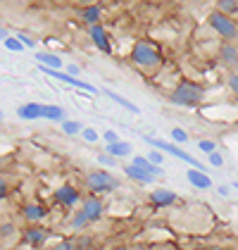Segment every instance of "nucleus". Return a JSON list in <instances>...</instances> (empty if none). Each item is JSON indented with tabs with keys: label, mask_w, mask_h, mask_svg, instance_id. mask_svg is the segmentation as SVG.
Wrapping results in <instances>:
<instances>
[{
	"label": "nucleus",
	"mask_w": 238,
	"mask_h": 250,
	"mask_svg": "<svg viewBox=\"0 0 238 250\" xmlns=\"http://www.w3.org/2000/svg\"><path fill=\"white\" fill-rule=\"evenodd\" d=\"M198 148H200V150H202V153H207V155L217 153V143H215V141H210V138H207V141L202 138V141H200V143H198Z\"/></svg>",
	"instance_id": "25"
},
{
	"label": "nucleus",
	"mask_w": 238,
	"mask_h": 250,
	"mask_svg": "<svg viewBox=\"0 0 238 250\" xmlns=\"http://www.w3.org/2000/svg\"><path fill=\"white\" fill-rule=\"evenodd\" d=\"M131 150H134V146L129 141H119V143L107 146V155H112V157H126V155H131Z\"/></svg>",
	"instance_id": "18"
},
{
	"label": "nucleus",
	"mask_w": 238,
	"mask_h": 250,
	"mask_svg": "<svg viewBox=\"0 0 238 250\" xmlns=\"http://www.w3.org/2000/svg\"><path fill=\"white\" fill-rule=\"evenodd\" d=\"M98 165H102V167H115L117 165V157H112V155H98Z\"/></svg>",
	"instance_id": "29"
},
{
	"label": "nucleus",
	"mask_w": 238,
	"mask_h": 250,
	"mask_svg": "<svg viewBox=\"0 0 238 250\" xmlns=\"http://www.w3.org/2000/svg\"><path fill=\"white\" fill-rule=\"evenodd\" d=\"M36 60L43 67H50V69H62V58L53 55V53H36Z\"/></svg>",
	"instance_id": "19"
},
{
	"label": "nucleus",
	"mask_w": 238,
	"mask_h": 250,
	"mask_svg": "<svg viewBox=\"0 0 238 250\" xmlns=\"http://www.w3.org/2000/svg\"><path fill=\"white\" fill-rule=\"evenodd\" d=\"M81 210H83V214H86L91 222H98L100 217H102V212H105V205H102V200H100L98 195H88V198L83 200Z\"/></svg>",
	"instance_id": "10"
},
{
	"label": "nucleus",
	"mask_w": 238,
	"mask_h": 250,
	"mask_svg": "<svg viewBox=\"0 0 238 250\" xmlns=\"http://www.w3.org/2000/svg\"><path fill=\"white\" fill-rule=\"evenodd\" d=\"M10 231H12V224H2V233H5V236H7Z\"/></svg>",
	"instance_id": "38"
},
{
	"label": "nucleus",
	"mask_w": 238,
	"mask_h": 250,
	"mask_svg": "<svg viewBox=\"0 0 238 250\" xmlns=\"http://www.w3.org/2000/svg\"><path fill=\"white\" fill-rule=\"evenodd\" d=\"M67 112H64V107L62 105H43V119H50V122H67L64 119Z\"/></svg>",
	"instance_id": "16"
},
{
	"label": "nucleus",
	"mask_w": 238,
	"mask_h": 250,
	"mask_svg": "<svg viewBox=\"0 0 238 250\" xmlns=\"http://www.w3.org/2000/svg\"><path fill=\"white\" fill-rule=\"evenodd\" d=\"M53 250H79V246H77V241H72V238H64V241H60V243Z\"/></svg>",
	"instance_id": "27"
},
{
	"label": "nucleus",
	"mask_w": 238,
	"mask_h": 250,
	"mask_svg": "<svg viewBox=\"0 0 238 250\" xmlns=\"http://www.w3.org/2000/svg\"><path fill=\"white\" fill-rule=\"evenodd\" d=\"M77 246H79V248H81V250L91 248V238H88V236H81L79 241H77Z\"/></svg>",
	"instance_id": "36"
},
{
	"label": "nucleus",
	"mask_w": 238,
	"mask_h": 250,
	"mask_svg": "<svg viewBox=\"0 0 238 250\" xmlns=\"http://www.w3.org/2000/svg\"><path fill=\"white\" fill-rule=\"evenodd\" d=\"M143 138H145V143H148V146H153V148H158V150H164L167 155H172V157H177V160H181V162L191 165L193 169H200V172L205 169L200 160H196L193 155H188L186 150H181L177 143H167V141H159V138H153V136H143Z\"/></svg>",
	"instance_id": "4"
},
{
	"label": "nucleus",
	"mask_w": 238,
	"mask_h": 250,
	"mask_svg": "<svg viewBox=\"0 0 238 250\" xmlns=\"http://www.w3.org/2000/svg\"><path fill=\"white\" fill-rule=\"evenodd\" d=\"M2 43H5V48H7V50H12V53H21V50H24V45H21V41L17 39V36H15V39L10 36L7 41H2Z\"/></svg>",
	"instance_id": "24"
},
{
	"label": "nucleus",
	"mask_w": 238,
	"mask_h": 250,
	"mask_svg": "<svg viewBox=\"0 0 238 250\" xmlns=\"http://www.w3.org/2000/svg\"><path fill=\"white\" fill-rule=\"evenodd\" d=\"M21 214H24V219H26L29 224H39L40 219L48 217V208L40 205V203H29V205H24Z\"/></svg>",
	"instance_id": "11"
},
{
	"label": "nucleus",
	"mask_w": 238,
	"mask_h": 250,
	"mask_svg": "<svg viewBox=\"0 0 238 250\" xmlns=\"http://www.w3.org/2000/svg\"><path fill=\"white\" fill-rule=\"evenodd\" d=\"M86 186H88L91 193H110L115 188H119V181L110 172L98 169V172H91L86 176Z\"/></svg>",
	"instance_id": "5"
},
{
	"label": "nucleus",
	"mask_w": 238,
	"mask_h": 250,
	"mask_svg": "<svg viewBox=\"0 0 238 250\" xmlns=\"http://www.w3.org/2000/svg\"><path fill=\"white\" fill-rule=\"evenodd\" d=\"M217 10L221 12V15H234V12H238V2L236 0H219L217 2Z\"/></svg>",
	"instance_id": "22"
},
{
	"label": "nucleus",
	"mask_w": 238,
	"mask_h": 250,
	"mask_svg": "<svg viewBox=\"0 0 238 250\" xmlns=\"http://www.w3.org/2000/svg\"><path fill=\"white\" fill-rule=\"evenodd\" d=\"M102 141L107 143V146H112V143H119V138L115 131H102Z\"/></svg>",
	"instance_id": "32"
},
{
	"label": "nucleus",
	"mask_w": 238,
	"mask_h": 250,
	"mask_svg": "<svg viewBox=\"0 0 238 250\" xmlns=\"http://www.w3.org/2000/svg\"><path fill=\"white\" fill-rule=\"evenodd\" d=\"M186 179H188L191 186H196V188H200V191L212 188V179H210L205 172H200V169H188V172H186Z\"/></svg>",
	"instance_id": "13"
},
{
	"label": "nucleus",
	"mask_w": 238,
	"mask_h": 250,
	"mask_svg": "<svg viewBox=\"0 0 238 250\" xmlns=\"http://www.w3.org/2000/svg\"><path fill=\"white\" fill-rule=\"evenodd\" d=\"M102 93H105V96L110 98V100H115L117 105H121V107H126V110H129L131 115H140V107H139V105H136V103H131V100H126V98H121V96H119V93H112V91H102Z\"/></svg>",
	"instance_id": "17"
},
{
	"label": "nucleus",
	"mask_w": 238,
	"mask_h": 250,
	"mask_svg": "<svg viewBox=\"0 0 238 250\" xmlns=\"http://www.w3.org/2000/svg\"><path fill=\"white\" fill-rule=\"evenodd\" d=\"M124 174H126L131 181H136V184H145V186L155 181V176H153V174H148L145 169H140V167H136V165H126V167H124Z\"/></svg>",
	"instance_id": "14"
},
{
	"label": "nucleus",
	"mask_w": 238,
	"mask_h": 250,
	"mask_svg": "<svg viewBox=\"0 0 238 250\" xmlns=\"http://www.w3.org/2000/svg\"><path fill=\"white\" fill-rule=\"evenodd\" d=\"M162 157H164V155L159 153V150H150V153H148V160H150L153 165H159V167H162Z\"/></svg>",
	"instance_id": "31"
},
{
	"label": "nucleus",
	"mask_w": 238,
	"mask_h": 250,
	"mask_svg": "<svg viewBox=\"0 0 238 250\" xmlns=\"http://www.w3.org/2000/svg\"><path fill=\"white\" fill-rule=\"evenodd\" d=\"M53 200H55L58 205H62V208H74V205L81 200V195H79V191H77L74 186L64 184V186L55 188V193H53Z\"/></svg>",
	"instance_id": "6"
},
{
	"label": "nucleus",
	"mask_w": 238,
	"mask_h": 250,
	"mask_svg": "<svg viewBox=\"0 0 238 250\" xmlns=\"http://www.w3.org/2000/svg\"><path fill=\"white\" fill-rule=\"evenodd\" d=\"M217 193H219V195H224V198H226V195L231 193V186H219Z\"/></svg>",
	"instance_id": "37"
},
{
	"label": "nucleus",
	"mask_w": 238,
	"mask_h": 250,
	"mask_svg": "<svg viewBox=\"0 0 238 250\" xmlns=\"http://www.w3.org/2000/svg\"><path fill=\"white\" fill-rule=\"evenodd\" d=\"M207 24H210V26L217 31V36H221L226 43H236L238 41V21L234 20V17L221 15L219 10H215V12H210Z\"/></svg>",
	"instance_id": "3"
},
{
	"label": "nucleus",
	"mask_w": 238,
	"mask_h": 250,
	"mask_svg": "<svg viewBox=\"0 0 238 250\" xmlns=\"http://www.w3.org/2000/svg\"><path fill=\"white\" fill-rule=\"evenodd\" d=\"M15 36L21 41V45H24V48H34V45H36V41L31 39V36H26V34H15Z\"/></svg>",
	"instance_id": "30"
},
{
	"label": "nucleus",
	"mask_w": 238,
	"mask_h": 250,
	"mask_svg": "<svg viewBox=\"0 0 238 250\" xmlns=\"http://www.w3.org/2000/svg\"><path fill=\"white\" fill-rule=\"evenodd\" d=\"M205 98V88L191 81V79H181L178 86L169 93V103L172 105H178V107H198Z\"/></svg>",
	"instance_id": "2"
},
{
	"label": "nucleus",
	"mask_w": 238,
	"mask_h": 250,
	"mask_svg": "<svg viewBox=\"0 0 238 250\" xmlns=\"http://www.w3.org/2000/svg\"><path fill=\"white\" fill-rule=\"evenodd\" d=\"M62 131H64L67 136L81 134V131H83V124H81V122H77V119H67V122L62 124Z\"/></svg>",
	"instance_id": "23"
},
{
	"label": "nucleus",
	"mask_w": 238,
	"mask_h": 250,
	"mask_svg": "<svg viewBox=\"0 0 238 250\" xmlns=\"http://www.w3.org/2000/svg\"><path fill=\"white\" fill-rule=\"evenodd\" d=\"M229 88H231V93L238 98V74H231V77H229Z\"/></svg>",
	"instance_id": "34"
},
{
	"label": "nucleus",
	"mask_w": 238,
	"mask_h": 250,
	"mask_svg": "<svg viewBox=\"0 0 238 250\" xmlns=\"http://www.w3.org/2000/svg\"><path fill=\"white\" fill-rule=\"evenodd\" d=\"M67 74H69V77H74V79H79L81 67H77V64H67Z\"/></svg>",
	"instance_id": "35"
},
{
	"label": "nucleus",
	"mask_w": 238,
	"mask_h": 250,
	"mask_svg": "<svg viewBox=\"0 0 238 250\" xmlns=\"http://www.w3.org/2000/svg\"><path fill=\"white\" fill-rule=\"evenodd\" d=\"M100 7L98 5H91V7H86L83 12H81V21L83 24H88V26H96V24H100Z\"/></svg>",
	"instance_id": "20"
},
{
	"label": "nucleus",
	"mask_w": 238,
	"mask_h": 250,
	"mask_svg": "<svg viewBox=\"0 0 238 250\" xmlns=\"http://www.w3.org/2000/svg\"><path fill=\"white\" fill-rule=\"evenodd\" d=\"M169 134H172V138H174L177 143H188V134H186V131H183L181 126H174V129H172Z\"/></svg>",
	"instance_id": "26"
},
{
	"label": "nucleus",
	"mask_w": 238,
	"mask_h": 250,
	"mask_svg": "<svg viewBox=\"0 0 238 250\" xmlns=\"http://www.w3.org/2000/svg\"><path fill=\"white\" fill-rule=\"evenodd\" d=\"M48 231L39 227V224H29V227H24V241L29 243V246H34V248H43L45 246V241H48Z\"/></svg>",
	"instance_id": "9"
},
{
	"label": "nucleus",
	"mask_w": 238,
	"mask_h": 250,
	"mask_svg": "<svg viewBox=\"0 0 238 250\" xmlns=\"http://www.w3.org/2000/svg\"><path fill=\"white\" fill-rule=\"evenodd\" d=\"M81 136H83V141H88V143H96V141L100 138V134L96 131V129H91V126H88V129H83Z\"/></svg>",
	"instance_id": "28"
},
{
	"label": "nucleus",
	"mask_w": 238,
	"mask_h": 250,
	"mask_svg": "<svg viewBox=\"0 0 238 250\" xmlns=\"http://www.w3.org/2000/svg\"><path fill=\"white\" fill-rule=\"evenodd\" d=\"M210 165H212V167H224V157L219 153H212L210 155Z\"/></svg>",
	"instance_id": "33"
},
{
	"label": "nucleus",
	"mask_w": 238,
	"mask_h": 250,
	"mask_svg": "<svg viewBox=\"0 0 238 250\" xmlns=\"http://www.w3.org/2000/svg\"><path fill=\"white\" fill-rule=\"evenodd\" d=\"M88 36L93 41V45L98 48L100 53H112V43H110V36H107V29L102 24H96V26H88Z\"/></svg>",
	"instance_id": "8"
},
{
	"label": "nucleus",
	"mask_w": 238,
	"mask_h": 250,
	"mask_svg": "<svg viewBox=\"0 0 238 250\" xmlns=\"http://www.w3.org/2000/svg\"><path fill=\"white\" fill-rule=\"evenodd\" d=\"M129 58H131V62H134L136 67H140L143 72H155L159 64H162V53L158 50V45L145 39H140L134 43Z\"/></svg>",
	"instance_id": "1"
},
{
	"label": "nucleus",
	"mask_w": 238,
	"mask_h": 250,
	"mask_svg": "<svg viewBox=\"0 0 238 250\" xmlns=\"http://www.w3.org/2000/svg\"><path fill=\"white\" fill-rule=\"evenodd\" d=\"M17 117L20 119H43V105L40 103H26L17 107Z\"/></svg>",
	"instance_id": "15"
},
{
	"label": "nucleus",
	"mask_w": 238,
	"mask_h": 250,
	"mask_svg": "<svg viewBox=\"0 0 238 250\" xmlns=\"http://www.w3.org/2000/svg\"><path fill=\"white\" fill-rule=\"evenodd\" d=\"M219 60L226 64V67H238V45L236 43H221L219 48Z\"/></svg>",
	"instance_id": "12"
},
{
	"label": "nucleus",
	"mask_w": 238,
	"mask_h": 250,
	"mask_svg": "<svg viewBox=\"0 0 238 250\" xmlns=\"http://www.w3.org/2000/svg\"><path fill=\"white\" fill-rule=\"evenodd\" d=\"M231 188H238V181H234V184H231Z\"/></svg>",
	"instance_id": "40"
},
{
	"label": "nucleus",
	"mask_w": 238,
	"mask_h": 250,
	"mask_svg": "<svg viewBox=\"0 0 238 250\" xmlns=\"http://www.w3.org/2000/svg\"><path fill=\"white\" fill-rule=\"evenodd\" d=\"M88 224H91V219H88V217L83 214V210H81V208L74 212V214H72V229L81 231V229H86Z\"/></svg>",
	"instance_id": "21"
},
{
	"label": "nucleus",
	"mask_w": 238,
	"mask_h": 250,
	"mask_svg": "<svg viewBox=\"0 0 238 250\" xmlns=\"http://www.w3.org/2000/svg\"><path fill=\"white\" fill-rule=\"evenodd\" d=\"M177 200H178V195L174 191H169V188H155V191L148 195V203H150L155 210L169 208V205H174Z\"/></svg>",
	"instance_id": "7"
},
{
	"label": "nucleus",
	"mask_w": 238,
	"mask_h": 250,
	"mask_svg": "<svg viewBox=\"0 0 238 250\" xmlns=\"http://www.w3.org/2000/svg\"><path fill=\"white\" fill-rule=\"evenodd\" d=\"M134 250H148L145 246H134Z\"/></svg>",
	"instance_id": "39"
}]
</instances>
